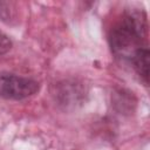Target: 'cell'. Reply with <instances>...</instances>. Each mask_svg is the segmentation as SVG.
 Wrapping results in <instances>:
<instances>
[{"mask_svg": "<svg viewBox=\"0 0 150 150\" xmlns=\"http://www.w3.org/2000/svg\"><path fill=\"white\" fill-rule=\"evenodd\" d=\"M146 15L139 9L125 11L109 30V45L115 56L131 61L134 55L146 45Z\"/></svg>", "mask_w": 150, "mask_h": 150, "instance_id": "obj_1", "label": "cell"}, {"mask_svg": "<svg viewBox=\"0 0 150 150\" xmlns=\"http://www.w3.org/2000/svg\"><path fill=\"white\" fill-rule=\"evenodd\" d=\"M149 55H150L149 48L143 47L139 50H137V53L134 55V57L130 61L134 69L142 77L145 84H148L149 82Z\"/></svg>", "mask_w": 150, "mask_h": 150, "instance_id": "obj_3", "label": "cell"}, {"mask_svg": "<svg viewBox=\"0 0 150 150\" xmlns=\"http://www.w3.org/2000/svg\"><path fill=\"white\" fill-rule=\"evenodd\" d=\"M39 89V82L33 79L7 71L0 73V97L5 100H25L36 94Z\"/></svg>", "mask_w": 150, "mask_h": 150, "instance_id": "obj_2", "label": "cell"}, {"mask_svg": "<svg viewBox=\"0 0 150 150\" xmlns=\"http://www.w3.org/2000/svg\"><path fill=\"white\" fill-rule=\"evenodd\" d=\"M12 48V41L9 36L0 29V56L7 54Z\"/></svg>", "mask_w": 150, "mask_h": 150, "instance_id": "obj_4", "label": "cell"}]
</instances>
